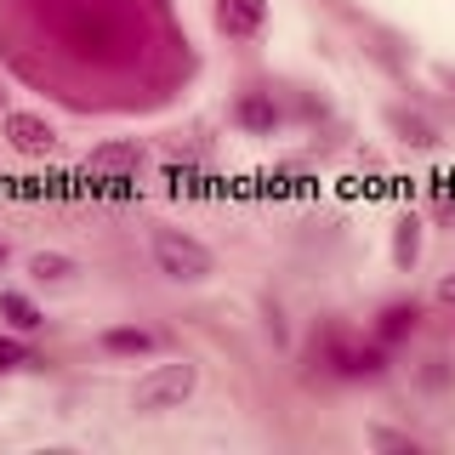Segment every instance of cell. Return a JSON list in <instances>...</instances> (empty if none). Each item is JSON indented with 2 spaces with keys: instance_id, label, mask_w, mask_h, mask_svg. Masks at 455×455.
Listing matches in <instances>:
<instances>
[{
  "instance_id": "obj_1",
  "label": "cell",
  "mask_w": 455,
  "mask_h": 455,
  "mask_svg": "<svg viewBox=\"0 0 455 455\" xmlns=\"http://www.w3.org/2000/svg\"><path fill=\"white\" fill-rule=\"evenodd\" d=\"M188 393H194V364H154L148 376L137 381L132 404L142 410V416H160V410H177Z\"/></svg>"
},
{
  "instance_id": "obj_2",
  "label": "cell",
  "mask_w": 455,
  "mask_h": 455,
  "mask_svg": "<svg viewBox=\"0 0 455 455\" xmlns=\"http://www.w3.org/2000/svg\"><path fill=\"white\" fill-rule=\"evenodd\" d=\"M154 267H160L165 279H182V284H194V279H205L211 274V251L199 245V239L188 234H154Z\"/></svg>"
},
{
  "instance_id": "obj_3",
  "label": "cell",
  "mask_w": 455,
  "mask_h": 455,
  "mask_svg": "<svg viewBox=\"0 0 455 455\" xmlns=\"http://www.w3.org/2000/svg\"><path fill=\"white\" fill-rule=\"evenodd\" d=\"M262 18H267V0H217V28L228 40L262 35Z\"/></svg>"
},
{
  "instance_id": "obj_4",
  "label": "cell",
  "mask_w": 455,
  "mask_h": 455,
  "mask_svg": "<svg viewBox=\"0 0 455 455\" xmlns=\"http://www.w3.org/2000/svg\"><path fill=\"white\" fill-rule=\"evenodd\" d=\"M6 137H12L18 154H52L57 148V132L40 114H6Z\"/></svg>"
},
{
  "instance_id": "obj_5",
  "label": "cell",
  "mask_w": 455,
  "mask_h": 455,
  "mask_svg": "<svg viewBox=\"0 0 455 455\" xmlns=\"http://www.w3.org/2000/svg\"><path fill=\"white\" fill-rule=\"evenodd\" d=\"M85 165H92L97 177H125V171L142 165V148H137V142H108V148H97Z\"/></svg>"
},
{
  "instance_id": "obj_6",
  "label": "cell",
  "mask_w": 455,
  "mask_h": 455,
  "mask_svg": "<svg viewBox=\"0 0 455 455\" xmlns=\"http://www.w3.org/2000/svg\"><path fill=\"white\" fill-rule=\"evenodd\" d=\"M234 120L245 125V132H274V103H267V97H239V108H234Z\"/></svg>"
},
{
  "instance_id": "obj_7",
  "label": "cell",
  "mask_w": 455,
  "mask_h": 455,
  "mask_svg": "<svg viewBox=\"0 0 455 455\" xmlns=\"http://www.w3.org/2000/svg\"><path fill=\"white\" fill-rule=\"evenodd\" d=\"M0 313H6L18 331H40V307L28 302V296H18V291H0Z\"/></svg>"
},
{
  "instance_id": "obj_8",
  "label": "cell",
  "mask_w": 455,
  "mask_h": 455,
  "mask_svg": "<svg viewBox=\"0 0 455 455\" xmlns=\"http://www.w3.org/2000/svg\"><path fill=\"white\" fill-rule=\"evenodd\" d=\"M28 274H35L40 284H63L68 274H75V262H68V256H57V251H40L35 262H28Z\"/></svg>"
},
{
  "instance_id": "obj_9",
  "label": "cell",
  "mask_w": 455,
  "mask_h": 455,
  "mask_svg": "<svg viewBox=\"0 0 455 455\" xmlns=\"http://www.w3.org/2000/svg\"><path fill=\"white\" fill-rule=\"evenodd\" d=\"M103 347L108 353H154V336L148 331H108Z\"/></svg>"
},
{
  "instance_id": "obj_10",
  "label": "cell",
  "mask_w": 455,
  "mask_h": 455,
  "mask_svg": "<svg viewBox=\"0 0 455 455\" xmlns=\"http://www.w3.org/2000/svg\"><path fill=\"white\" fill-rule=\"evenodd\" d=\"M416 319H421L416 307H387V313H381V336H387V341H398L404 331H416Z\"/></svg>"
},
{
  "instance_id": "obj_11",
  "label": "cell",
  "mask_w": 455,
  "mask_h": 455,
  "mask_svg": "<svg viewBox=\"0 0 455 455\" xmlns=\"http://www.w3.org/2000/svg\"><path fill=\"white\" fill-rule=\"evenodd\" d=\"M393 125H398V132H404V142H416V148H433V125H427V120H416V114H393Z\"/></svg>"
},
{
  "instance_id": "obj_12",
  "label": "cell",
  "mask_w": 455,
  "mask_h": 455,
  "mask_svg": "<svg viewBox=\"0 0 455 455\" xmlns=\"http://www.w3.org/2000/svg\"><path fill=\"white\" fill-rule=\"evenodd\" d=\"M416 245H421V234H416V222H398V239H393V256L398 262H416Z\"/></svg>"
},
{
  "instance_id": "obj_13",
  "label": "cell",
  "mask_w": 455,
  "mask_h": 455,
  "mask_svg": "<svg viewBox=\"0 0 455 455\" xmlns=\"http://www.w3.org/2000/svg\"><path fill=\"white\" fill-rule=\"evenodd\" d=\"M370 444H376V450H410V455H416V438H410V433H387V427H376V433H370Z\"/></svg>"
},
{
  "instance_id": "obj_14",
  "label": "cell",
  "mask_w": 455,
  "mask_h": 455,
  "mask_svg": "<svg viewBox=\"0 0 455 455\" xmlns=\"http://www.w3.org/2000/svg\"><path fill=\"white\" fill-rule=\"evenodd\" d=\"M18 364H28V347L12 341V336H0V370H18Z\"/></svg>"
},
{
  "instance_id": "obj_15",
  "label": "cell",
  "mask_w": 455,
  "mask_h": 455,
  "mask_svg": "<svg viewBox=\"0 0 455 455\" xmlns=\"http://www.w3.org/2000/svg\"><path fill=\"white\" fill-rule=\"evenodd\" d=\"M0 262H6V245H0Z\"/></svg>"
},
{
  "instance_id": "obj_16",
  "label": "cell",
  "mask_w": 455,
  "mask_h": 455,
  "mask_svg": "<svg viewBox=\"0 0 455 455\" xmlns=\"http://www.w3.org/2000/svg\"><path fill=\"white\" fill-rule=\"evenodd\" d=\"M0 103H6V92H0Z\"/></svg>"
}]
</instances>
